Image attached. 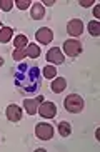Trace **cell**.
Segmentation results:
<instances>
[{
	"mask_svg": "<svg viewBox=\"0 0 100 152\" xmlns=\"http://www.w3.org/2000/svg\"><path fill=\"white\" fill-rule=\"evenodd\" d=\"M14 84L22 94H37L42 87L40 69L35 64H18L14 70Z\"/></svg>",
	"mask_w": 100,
	"mask_h": 152,
	"instance_id": "1",
	"label": "cell"
},
{
	"mask_svg": "<svg viewBox=\"0 0 100 152\" xmlns=\"http://www.w3.org/2000/svg\"><path fill=\"white\" fill-rule=\"evenodd\" d=\"M64 107H65V110L72 112V114H80L83 110V107H85V102H83V99L78 94H70L65 97Z\"/></svg>",
	"mask_w": 100,
	"mask_h": 152,
	"instance_id": "2",
	"label": "cell"
},
{
	"mask_svg": "<svg viewBox=\"0 0 100 152\" xmlns=\"http://www.w3.org/2000/svg\"><path fill=\"white\" fill-rule=\"evenodd\" d=\"M68 57H77V55L82 54V44L77 40V39H68L64 42V50Z\"/></svg>",
	"mask_w": 100,
	"mask_h": 152,
	"instance_id": "3",
	"label": "cell"
},
{
	"mask_svg": "<svg viewBox=\"0 0 100 152\" xmlns=\"http://www.w3.org/2000/svg\"><path fill=\"white\" fill-rule=\"evenodd\" d=\"M54 132H55L54 127L50 124H45V122L35 125V135L40 139V140H50V139L54 137Z\"/></svg>",
	"mask_w": 100,
	"mask_h": 152,
	"instance_id": "4",
	"label": "cell"
},
{
	"mask_svg": "<svg viewBox=\"0 0 100 152\" xmlns=\"http://www.w3.org/2000/svg\"><path fill=\"white\" fill-rule=\"evenodd\" d=\"M67 32L70 37H80L83 32V22L80 18H72L67 23Z\"/></svg>",
	"mask_w": 100,
	"mask_h": 152,
	"instance_id": "5",
	"label": "cell"
},
{
	"mask_svg": "<svg viewBox=\"0 0 100 152\" xmlns=\"http://www.w3.org/2000/svg\"><path fill=\"white\" fill-rule=\"evenodd\" d=\"M35 39L40 45H47V44H50V42L54 40V32L50 30L49 27H42V28L37 30Z\"/></svg>",
	"mask_w": 100,
	"mask_h": 152,
	"instance_id": "6",
	"label": "cell"
},
{
	"mask_svg": "<svg viewBox=\"0 0 100 152\" xmlns=\"http://www.w3.org/2000/svg\"><path fill=\"white\" fill-rule=\"evenodd\" d=\"M43 102V95H38L37 99H25L23 100V109L27 110L28 115H33L38 112V104Z\"/></svg>",
	"mask_w": 100,
	"mask_h": 152,
	"instance_id": "7",
	"label": "cell"
},
{
	"mask_svg": "<svg viewBox=\"0 0 100 152\" xmlns=\"http://www.w3.org/2000/svg\"><path fill=\"white\" fill-rule=\"evenodd\" d=\"M45 57H47V62L49 64H64L65 62V55L62 52V49H59V47L50 49Z\"/></svg>",
	"mask_w": 100,
	"mask_h": 152,
	"instance_id": "8",
	"label": "cell"
},
{
	"mask_svg": "<svg viewBox=\"0 0 100 152\" xmlns=\"http://www.w3.org/2000/svg\"><path fill=\"white\" fill-rule=\"evenodd\" d=\"M38 112H40V117H43V119H54L57 115V105L54 102H43L38 107Z\"/></svg>",
	"mask_w": 100,
	"mask_h": 152,
	"instance_id": "9",
	"label": "cell"
},
{
	"mask_svg": "<svg viewBox=\"0 0 100 152\" xmlns=\"http://www.w3.org/2000/svg\"><path fill=\"white\" fill-rule=\"evenodd\" d=\"M5 115H7V119L10 122H18L22 119V109L18 105H15V104H10L7 107V110H5Z\"/></svg>",
	"mask_w": 100,
	"mask_h": 152,
	"instance_id": "10",
	"label": "cell"
},
{
	"mask_svg": "<svg viewBox=\"0 0 100 152\" xmlns=\"http://www.w3.org/2000/svg\"><path fill=\"white\" fill-rule=\"evenodd\" d=\"M50 89H52V92H55V94H60V92H64V90L67 89V80H65L64 77H55V79H52Z\"/></svg>",
	"mask_w": 100,
	"mask_h": 152,
	"instance_id": "11",
	"label": "cell"
},
{
	"mask_svg": "<svg viewBox=\"0 0 100 152\" xmlns=\"http://www.w3.org/2000/svg\"><path fill=\"white\" fill-rule=\"evenodd\" d=\"M30 17L33 20H42V18L45 17V9H43V4L40 2H35L32 5V9H30Z\"/></svg>",
	"mask_w": 100,
	"mask_h": 152,
	"instance_id": "12",
	"label": "cell"
},
{
	"mask_svg": "<svg viewBox=\"0 0 100 152\" xmlns=\"http://www.w3.org/2000/svg\"><path fill=\"white\" fill-rule=\"evenodd\" d=\"M14 37V28L12 27H0V44H9Z\"/></svg>",
	"mask_w": 100,
	"mask_h": 152,
	"instance_id": "13",
	"label": "cell"
},
{
	"mask_svg": "<svg viewBox=\"0 0 100 152\" xmlns=\"http://www.w3.org/2000/svg\"><path fill=\"white\" fill-rule=\"evenodd\" d=\"M25 52H27V57H30V58L40 57V47L37 44H28L27 47H25Z\"/></svg>",
	"mask_w": 100,
	"mask_h": 152,
	"instance_id": "14",
	"label": "cell"
},
{
	"mask_svg": "<svg viewBox=\"0 0 100 152\" xmlns=\"http://www.w3.org/2000/svg\"><path fill=\"white\" fill-rule=\"evenodd\" d=\"M14 45H15V49H25V47L28 45V37L23 35V34L17 35L14 39Z\"/></svg>",
	"mask_w": 100,
	"mask_h": 152,
	"instance_id": "15",
	"label": "cell"
},
{
	"mask_svg": "<svg viewBox=\"0 0 100 152\" xmlns=\"http://www.w3.org/2000/svg\"><path fill=\"white\" fill-rule=\"evenodd\" d=\"M59 134L62 137H68V135L72 134V125L68 124V122H60L59 124Z\"/></svg>",
	"mask_w": 100,
	"mask_h": 152,
	"instance_id": "16",
	"label": "cell"
},
{
	"mask_svg": "<svg viewBox=\"0 0 100 152\" xmlns=\"http://www.w3.org/2000/svg\"><path fill=\"white\" fill-rule=\"evenodd\" d=\"M42 74H43L45 79H50V80H52V79L57 75V69H55V65H45L43 70H42Z\"/></svg>",
	"mask_w": 100,
	"mask_h": 152,
	"instance_id": "17",
	"label": "cell"
},
{
	"mask_svg": "<svg viewBox=\"0 0 100 152\" xmlns=\"http://www.w3.org/2000/svg\"><path fill=\"white\" fill-rule=\"evenodd\" d=\"M25 57H27L25 49H15L14 52H12V58H14L15 62H20V60H23Z\"/></svg>",
	"mask_w": 100,
	"mask_h": 152,
	"instance_id": "18",
	"label": "cell"
},
{
	"mask_svg": "<svg viewBox=\"0 0 100 152\" xmlns=\"http://www.w3.org/2000/svg\"><path fill=\"white\" fill-rule=\"evenodd\" d=\"M88 32H90V35L99 37V35H100V23H99V22H93V20H92V22L88 23Z\"/></svg>",
	"mask_w": 100,
	"mask_h": 152,
	"instance_id": "19",
	"label": "cell"
},
{
	"mask_svg": "<svg viewBox=\"0 0 100 152\" xmlns=\"http://www.w3.org/2000/svg\"><path fill=\"white\" fill-rule=\"evenodd\" d=\"M0 9L4 12H9V10L14 9V0H0Z\"/></svg>",
	"mask_w": 100,
	"mask_h": 152,
	"instance_id": "20",
	"label": "cell"
},
{
	"mask_svg": "<svg viewBox=\"0 0 100 152\" xmlns=\"http://www.w3.org/2000/svg\"><path fill=\"white\" fill-rule=\"evenodd\" d=\"M15 5L20 10H27L30 7V0H15Z\"/></svg>",
	"mask_w": 100,
	"mask_h": 152,
	"instance_id": "21",
	"label": "cell"
},
{
	"mask_svg": "<svg viewBox=\"0 0 100 152\" xmlns=\"http://www.w3.org/2000/svg\"><path fill=\"white\" fill-rule=\"evenodd\" d=\"M80 5H82V7H92L93 2H92V0H80Z\"/></svg>",
	"mask_w": 100,
	"mask_h": 152,
	"instance_id": "22",
	"label": "cell"
},
{
	"mask_svg": "<svg viewBox=\"0 0 100 152\" xmlns=\"http://www.w3.org/2000/svg\"><path fill=\"white\" fill-rule=\"evenodd\" d=\"M93 15H95L97 18L100 17V5H95V9H93Z\"/></svg>",
	"mask_w": 100,
	"mask_h": 152,
	"instance_id": "23",
	"label": "cell"
},
{
	"mask_svg": "<svg viewBox=\"0 0 100 152\" xmlns=\"http://www.w3.org/2000/svg\"><path fill=\"white\" fill-rule=\"evenodd\" d=\"M43 4H45V5H54L55 2H54V0H47V2H43Z\"/></svg>",
	"mask_w": 100,
	"mask_h": 152,
	"instance_id": "24",
	"label": "cell"
},
{
	"mask_svg": "<svg viewBox=\"0 0 100 152\" xmlns=\"http://www.w3.org/2000/svg\"><path fill=\"white\" fill-rule=\"evenodd\" d=\"M2 65H4V58L0 57V67H2Z\"/></svg>",
	"mask_w": 100,
	"mask_h": 152,
	"instance_id": "25",
	"label": "cell"
}]
</instances>
